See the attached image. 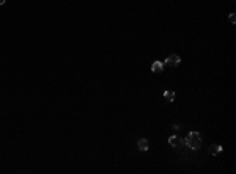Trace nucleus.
I'll list each match as a JSON object with an SVG mask.
<instances>
[{"instance_id": "obj_1", "label": "nucleus", "mask_w": 236, "mask_h": 174, "mask_svg": "<svg viewBox=\"0 0 236 174\" xmlns=\"http://www.w3.org/2000/svg\"><path fill=\"white\" fill-rule=\"evenodd\" d=\"M183 143H186L194 151L200 149V148H202V135H200L198 132H189V135L183 140Z\"/></svg>"}, {"instance_id": "obj_4", "label": "nucleus", "mask_w": 236, "mask_h": 174, "mask_svg": "<svg viewBox=\"0 0 236 174\" xmlns=\"http://www.w3.org/2000/svg\"><path fill=\"white\" fill-rule=\"evenodd\" d=\"M169 143H170V146H173V148H179V146L183 144V140L179 136H176V135H172L169 138Z\"/></svg>"}, {"instance_id": "obj_3", "label": "nucleus", "mask_w": 236, "mask_h": 174, "mask_svg": "<svg viewBox=\"0 0 236 174\" xmlns=\"http://www.w3.org/2000/svg\"><path fill=\"white\" fill-rule=\"evenodd\" d=\"M137 148H138V151H142V152L148 151V148H150V143H148V140H147V138H140V140H138V143H137Z\"/></svg>"}, {"instance_id": "obj_9", "label": "nucleus", "mask_w": 236, "mask_h": 174, "mask_svg": "<svg viewBox=\"0 0 236 174\" xmlns=\"http://www.w3.org/2000/svg\"><path fill=\"white\" fill-rule=\"evenodd\" d=\"M5 2H6V0H0V5H3Z\"/></svg>"}, {"instance_id": "obj_6", "label": "nucleus", "mask_w": 236, "mask_h": 174, "mask_svg": "<svg viewBox=\"0 0 236 174\" xmlns=\"http://www.w3.org/2000/svg\"><path fill=\"white\" fill-rule=\"evenodd\" d=\"M222 152V146L220 144H213V146H210V154L211 155H217V154H220Z\"/></svg>"}, {"instance_id": "obj_5", "label": "nucleus", "mask_w": 236, "mask_h": 174, "mask_svg": "<svg viewBox=\"0 0 236 174\" xmlns=\"http://www.w3.org/2000/svg\"><path fill=\"white\" fill-rule=\"evenodd\" d=\"M151 71L154 72V74L162 72L164 71V63H162V61H154V63L151 64Z\"/></svg>"}, {"instance_id": "obj_7", "label": "nucleus", "mask_w": 236, "mask_h": 174, "mask_svg": "<svg viewBox=\"0 0 236 174\" xmlns=\"http://www.w3.org/2000/svg\"><path fill=\"white\" fill-rule=\"evenodd\" d=\"M164 99L167 102H173V100H175V93L170 91V89H169V91H164Z\"/></svg>"}, {"instance_id": "obj_8", "label": "nucleus", "mask_w": 236, "mask_h": 174, "mask_svg": "<svg viewBox=\"0 0 236 174\" xmlns=\"http://www.w3.org/2000/svg\"><path fill=\"white\" fill-rule=\"evenodd\" d=\"M228 19H230V22H231V24H234V22H236V16H234V13H231V14L228 16Z\"/></svg>"}, {"instance_id": "obj_2", "label": "nucleus", "mask_w": 236, "mask_h": 174, "mask_svg": "<svg viewBox=\"0 0 236 174\" xmlns=\"http://www.w3.org/2000/svg\"><path fill=\"white\" fill-rule=\"evenodd\" d=\"M179 63H181V58H179L176 53L169 55V57H167V60H165V64H169V66H172V68H176Z\"/></svg>"}]
</instances>
